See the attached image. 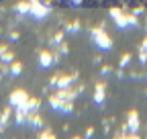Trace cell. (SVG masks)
Returning <instances> with one entry per match:
<instances>
[{
	"label": "cell",
	"instance_id": "5b68a950",
	"mask_svg": "<svg viewBox=\"0 0 147 139\" xmlns=\"http://www.w3.org/2000/svg\"><path fill=\"white\" fill-rule=\"evenodd\" d=\"M94 100H96L98 104H100V102L104 100V86H102V84H98V86H96V92H94Z\"/></svg>",
	"mask_w": 147,
	"mask_h": 139
},
{
	"label": "cell",
	"instance_id": "ba28073f",
	"mask_svg": "<svg viewBox=\"0 0 147 139\" xmlns=\"http://www.w3.org/2000/svg\"><path fill=\"white\" fill-rule=\"evenodd\" d=\"M12 74H21V63H12Z\"/></svg>",
	"mask_w": 147,
	"mask_h": 139
},
{
	"label": "cell",
	"instance_id": "277c9868",
	"mask_svg": "<svg viewBox=\"0 0 147 139\" xmlns=\"http://www.w3.org/2000/svg\"><path fill=\"white\" fill-rule=\"evenodd\" d=\"M129 129H131V131H137L139 129V117H137L135 111L129 115Z\"/></svg>",
	"mask_w": 147,
	"mask_h": 139
},
{
	"label": "cell",
	"instance_id": "52a82bcc",
	"mask_svg": "<svg viewBox=\"0 0 147 139\" xmlns=\"http://www.w3.org/2000/svg\"><path fill=\"white\" fill-rule=\"evenodd\" d=\"M129 61H131V55H123V59H121V67H127Z\"/></svg>",
	"mask_w": 147,
	"mask_h": 139
},
{
	"label": "cell",
	"instance_id": "7a4b0ae2",
	"mask_svg": "<svg viewBox=\"0 0 147 139\" xmlns=\"http://www.w3.org/2000/svg\"><path fill=\"white\" fill-rule=\"evenodd\" d=\"M94 41H96L98 49H104V51L110 49V45H113V41L106 37V33H104V31H94Z\"/></svg>",
	"mask_w": 147,
	"mask_h": 139
},
{
	"label": "cell",
	"instance_id": "9c48e42d",
	"mask_svg": "<svg viewBox=\"0 0 147 139\" xmlns=\"http://www.w3.org/2000/svg\"><path fill=\"white\" fill-rule=\"evenodd\" d=\"M143 47H145V49H147V39H145V41H143Z\"/></svg>",
	"mask_w": 147,
	"mask_h": 139
},
{
	"label": "cell",
	"instance_id": "8992f818",
	"mask_svg": "<svg viewBox=\"0 0 147 139\" xmlns=\"http://www.w3.org/2000/svg\"><path fill=\"white\" fill-rule=\"evenodd\" d=\"M49 63H51V55L47 51H43L41 53V67H49Z\"/></svg>",
	"mask_w": 147,
	"mask_h": 139
},
{
	"label": "cell",
	"instance_id": "6da1fadb",
	"mask_svg": "<svg viewBox=\"0 0 147 139\" xmlns=\"http://www.w3.org/2000/svg\"><path fill=\"white\" fill-rule=\"evenodd\" d=\"M10 104H12V107H16V109H27V104H29V96H27V92H23V90L12 92V96H10ZM27 111H29V109H27Z\"/></svg>",
	"mask_w": 147,
	"mask_h": 139
},
{
	"label": "cell",
	"instance_id": "3957f363",
	"mask_svg": "<svg viewBox=\"0 0 147 139\" xmlns=\"http://www.w3.org/2000/svg\"><path fill=\"white\" fill-rule=\"evenodd\" d=\"M31 12H33L35 19H43L45 12H47V8L39 2V0H31Z\"/></svg>",
	"mask_w": 147,
	"mask_h": 139
}]
</instances>
